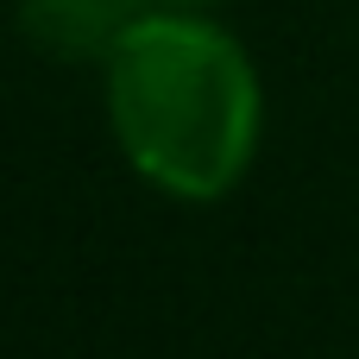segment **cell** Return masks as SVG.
I'll return each instance as SVG.
<instances>
[{"mask_svg":"<svg viewBox=\"0 0 359 359\" xmlns=\"http://www.w3.org/2000/svg\"><path fill=\"white\" fill-rule=\"evenodd\" d=\"M120 25H126V0H25V32L57 57L114 50Z\"/></svg>","mask_w":359,"mask_h":359,"instance_id":"7a4b0ae2","label":"cell"},{"mask_svg":"<svg viewBox=\"0 0 359 359\" xmlns=\"http://www.w3.org/2000/svg\"><path fill=\"white\" fill-rule=\"evenodd\" d=\"M177 6H196V0H177Z\"/></svg>","mask_w":359,"mask_h":359,"instance_id":"3957f363","label":"cell"},{"mask_svg":"<svg viewBox=\"0 0 359 359\" xmlns=\"http://www.w3.org/2000/svg\"><path fill=\"white\" fill-rule=\"evenodd\" d=\"M107 120L126 164L177 196H227L259 145V76L240 38L189 13H139L107 50Z\"/></svg>","mask_w":359,"mask_h":359,"instance_id":"6da1fadb","label":"cell"}]
</instances>
